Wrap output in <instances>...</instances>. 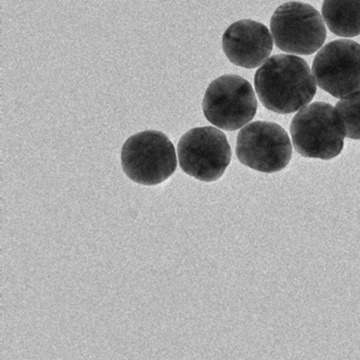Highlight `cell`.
Here are the masks:
<instances>
[{"mask_svg":"<svg viewBox=\"0 0 360 360\" xmlns=\"http://www.w3.org/2000/svg\"><path fill=\"white\" fill-rule=\"evenodd\" d=\"M255 88L267 110L288 115L302 110L311 102L317 85L303 58L278 54L257 70Z\"/></svg>","mask_w":360,"mask_h":360,"instance_id":"1","label":"cell"},{"mask_svg":"<svg viewBox=\"0 0 360 360\" xmlns=\"http://www.w3.org/2000/svg\"><path fill=\"white\" fill-rule=\"evenodd\" d=\"M311 68L317 85L334 98L359 94L360 45L356 41H330L318 52Z\"/></svg>","mask_w":360,"mask_h":360,"instance_id":"8","label":"cell"},{"mask_svg":"<svg viewBox=\"0 0 360 360\" xmlns=\"http://www.w3.org/2000/svg\"><path fill=\"white\" fill-rule=\"evenodd\" d=\"M236 153L243 165L257 172H281L292 159V143L285 130L271 122H252L238 134Z\"/></svg>","mask_w":360,"mask_h":360,"instance_id":"7","label":"cell"},{"mask_svg":"<svg viewBox=\"0 0 360 360\" xmlns=\"http://www.w3.org/2000/svg\"><path fill=\"white\" fill-rule=\"evenodd\" d=\"M178 157L185 174L203 182H214L229 167L231 149L221 130L214 127L193 128L181 138Z\"/></svg>","mask_w":360,"mask_h":360,"instance_id":"6","label":"cell"},{"mask_svg":"<svg viewBox=\"0 0 360 360\" xmlns=\"http://www.w3.org/2000/svg\"><path fill=\"white\" fill-rule=\"evenodd\" d=\"M290 134L299 155L328 161L342 151L345 128L336 108L328 103L318 102L295 115Z\"/></svg>","mask_w":360,"mask_h":360,"instance_id":"2","label":"cell"},{"mask_svg":"<svg viewBox=\"0 0 360 360\" xmlns=\"http://www.w3.org/2000/svg\"><path fill=\"white\" fill-rule=\"evenodd\" d=\"M258 103L250 82L239 75H223L206 90L203 112L208 122L227 131L248 125L256 115Z\"/></svg>","mask_w":360,"mask_h":360,"instance_id":"4","label":"cell"},{"mask_svg":"<svg viewBox=\"0 0 360 360\" xmlns=\"http://www.w3.org/2000/svg\"><path fill=\"white\" fill-rule=\"evenodd\" d=\"M322 18L335 35L341 37L360 35V1H324Z\"/></svg>","mask_w":360,"mask_h":360,"instance_id":"10","label":"cell"},{"mask_svg":"<svg viewBox=\"0 0 360 360\" xmlns=\"http://www.w3.org/2000/svg\"><path fill=\"white\" fill-rule=\"evenodd\" d=\"M335 108L345 125V138L360 140V92L339 101Z\"/></svg>","mask_w":360,"mask_h":360,"instance_id":"11","label":"cell"},{"mask_svg":"<svg viewBox=\"0 0 360 360\" xmlns=\"http://www.w3.org/2000/svg\"><path fill=\"white\" fill-rule=\"evenodd\" d=\"M266 26L255 20L233 22L222 37V48L229 62L241 68L264 65L273 51L274 41Z\"/></svg>","mask_w":360,"mask_h":360,"instance_id":"9","label":"cell"},{"mask_svg":"<svg viewBox=\"0 0 360 360\" xmlns=\"http://www.w3.org/2000/svg\"><path fill=\"white\" fill-rule=\"evenodd\" d=\"M121 162L130 180L145 186H155L176 172V149L163 132L148 130L126 141L122 148Z\"/></svg>","mask_w":360,"mask_h":360,"instance_id":"3","label":"cell"},{"mask_svg":"<svg viewBox=\"0 0 360 360\" xmlns=\"http://www.w3.org/2000/svg\"><path fill=\"white\" fill-rule=\"evenodd\" d=\"M271 32L276 47L292 56H311L326 39V25L319 12L307 4L296 1L276 10L271 16Z\"/></svg>","mask_w":360,"mask_h":360,"instance_id":"5","label":"cell"}]
</instances>
